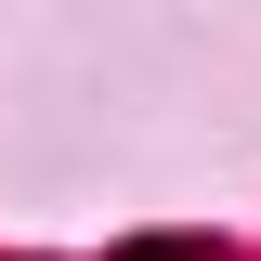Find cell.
I'll list each match as a JSON object with an SVG mask.
<instances>
[{"instance_id":"1","label":"cell","mask_w":261,"mask_h":261,"mask_svg":"<svg viewBox=\"0 0 261 261\" xmlns=\"http://www.w3.org/2000/svg\"><path fill=\"white\" fill-rule=\"evenodd\" d=\"M118 261H196V248H183V235H144V248H118Z\"/></svg>"}]
</instances>
